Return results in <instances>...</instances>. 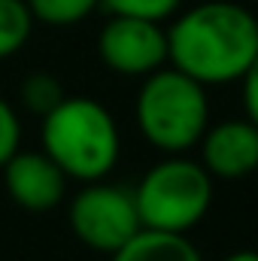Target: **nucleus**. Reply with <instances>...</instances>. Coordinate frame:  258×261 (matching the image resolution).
Wrapping results in <instances>:
<instances>
[{"mask_svg": "<svg viewBox=\"0 0 258 261\" xmlns=\"http://www.w3.org/2000/svg\"><path fill=\"white\" fill-rule=\"evenodd\" d=\"M258 55V18L234 0H207L167 28V61L203 88L240 82Z\"/></svg>", "mask_w": 258, "mask_h": 261, "instance_id": "f257e3e1", "label": "nucleus"}, {"mask_svg": "<svg viewBox=\"0 0 258 261\" xmlns=\"http://www.w3.org/2000/svg\"><path fill=\"white\" fill-rule=\"evenodd\" d=\"M43 152L67 179L94 182L113 173L122 155V134L113 113L94 97H64L43 116Z\"/></svg>", "mask_w": 258, "mask_h": 261, "instance_id": "f03ea898", "label": "nucleus"}, {"mask_svg": "<svg viewBox=\"0 0 258 261\" xmlns=\"http://www.w3.org/2000/svg\"><path fill=\"white\" fill-rule=\"evenodd\" d=\"M137 130L149 146L167 155H183L194 149L210 125L207 88L176 67H158L143 76L134 100Z\"/></svg>", "mask_w": 258, "mask_h": 261, "instance_id": "7ed1b4c3", "label": "nucleus"}, {"mask_svg": "<svg viewBox=\"0 0 258 261\" xmlns=\"http://www.w3.org/2000/svg\"><path fill=\"white\" fill-rule=\"evenodd\" d=\"M134 200L143 228L189 234L210 213L213 176L200 161L170 155L143 173L134 189Z\"/></svg>", "mask_w": 258, "mask_h": 261, "instance_id": "20e7f679", "label": "nucleus"}, {"mask_svg": "<svg viewBox=\"0 0 258 261\" xmlns=\"http://www.w3.org/2000/svg\"><path fill=\"white\" fill-rule=\"evenodd\" d=\"M67 222L73 237L94 249L113 255L119 246H125L131 237L143 228L134 192L110 186V182H85L67 206Z\"/></svg>", "mask_w": 258, "mask_h": 261, "instance_id": "39448f33", "label": "nucleus"}, {"mask_svg": "<svg viewBox=\"0 0 258 261\" xmlns=\"http://www.w3.org/2000/svg\"><path fill=\"white\" fill-rule=\"evenodd\" d=\"M100 61L119 76H149L167 64V31L140 15H113L97 34Z\"/></svg>", "mask_w": 258, "mask_h": 261, "instance_id": "423d86ee", "label": "nucleus"}, {"mask_svg": "<svg viewBox=\"0 0 258 261\" xmlns=\"http://www.w3.org/2000/svg\"><path fill=\"white\" fill-rule=\"evenodd\" d=\"M3 186L15 206L28 213H49L67 195V173L40 149H18L3 167Z\"/></svg>", "mask_w": 258, "mask_h": 261, "instance_id": "0eeeda50", "label": "nucleus"}, {"mask_svg": "<svg viewBox=\"0 0 258 261\" xmlns=\"http://www.w3.org/2000/svg\"><path fill=\"white\" fill-rule=\"evenodd\" d=\"M197 146L213 179H243L258 170V125L249 119L207 125Z\"/></svg>", "mask_w": 258, "mask_h": 261, "instance_id": "6e6552de", "label": "nucleus"}, {"mask_svg": "<svg viewBox=\"0 0 258 261\" xmlns=\"http://www.w3.org/2000/svg\"><path fill=\"white\" fill-rule=\"evenodd\" d=\"M110 261H203V255L189 234L140 228L125 246L110 255Z\"/></svg>", "mask_w": 258, "mask_h": 261, "instance_id": "1a4fd4ad", "label": "nucleus"}, {"mask_svg": "<svg viewBox=\"0 0 258 261\" xmlns=\"http://www.w3.org/2000/svg\"><path fill=\"white\" fill-rule=\"evenodd\" d=\"M31 34H34V15L28 9V0H0V61L21 52Z\"/></svg>", "mask_w": 258, "mask_h": 261, "instance_id": "9d476101", "label": "nucleus"}, {"mask_svg": "<svg viewBox=\"0 0 258 261\" xmlns=\"http://www.w3.org/2000/svg\"><path fill=\"white\" fill-rule=\"evenodd\" d=\"M64 97H67L64 85H61V79L52 76V73H31V76H24V82H21V88H18L21 107H24L28 113H34V116H40V119H43L49 110H55Z\"/></svg>", "mask_w": 258, "mask_h": 261, "instance_id": "9b49d317", "label": "nucleus"}, {"mask_svg": "<svg viewBox=\"0 0 258 261\" xmlns=\"http://www.w3.org/2000/svg\"><path fill=\"white\" fill-rule=\"evenodd\" d=\"M97 6H100V0H28V9H31L34 21L52 24V28L79 24V21H85Z\"/></svg>", "mask_w": 258, "mask_h": 261, "instance_id": "f8f14e48", "label": "nucleus"}, {"mask_svg": "<svg viewBox=\"0 0 258 261\" xmlns=\"http://www.w3.org/2000/svg\"><path fill=\"white\" fill-rule=\"evenodd\" d=\"M100 3L113 15H140L152 21H164L183 6V0H100Z\"/></svg>", "mask_w": 258, "mask_h": 261, "instance_id": "ddd939ff", "label": "nucleus"}, {"mask_svg": "<svg viewBox=\"0 0 258 261\" xmlns=\"http://www.w3.org/2000/svg\"><path fill=\"white\" fill-rule=\"evenodd\" d=\"M21 149V119L9 100L0 97V167Z\"/></svg>", "mask_w": 258, "mask_h": 261, "instance_id": "4468645a", "label": "nucleus"}, {"mask_svg": "<svg viewBox=\"0 0 258 261\" xmlns=\"http://www.w3.org/2000/svg\"><path fill=\"white\" fill-rule=\"evenodd\" d=\"M243 110H246V119L258 125V55L255 61L249 64V70L243 73Z\"/></svg>", "mask_w": 258, "mask_h": 261, "instance_id": "2eb2a0df", "label": "nucleus"}, {"mask_svg": "<svg viewBox=\"0 0 258 261\" xmlns=\"http://www.w3.org/2000/svg\"><path fill=\"white\" fill-rule=\"evenodd\" d=\"M222 261H258V249H234L231 255H225Z\"/></svg>", "mask_w": 258, "mask_h": 261, "instance_id": "dca6fc26", "label": "nucleus"}]
</instances>
